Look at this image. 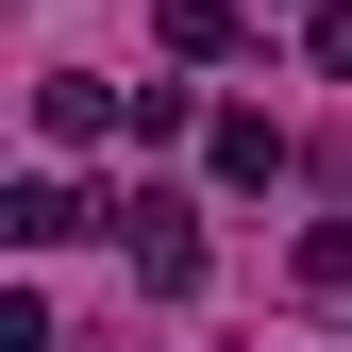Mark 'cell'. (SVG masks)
<instances>
[{"instance_id": "obj_2", "label": "cell", "mask_w": 352, "mask_h": 352, "mask_svg": "<svg viewBox=\"0 0 352 352\" xmlns=\"http://www.w3.org/2000/svg\"><path fill=\"white\" fill-rule=\"evenodd\" d=\"M218 185H285V118H252V101L218 118Z\"/></svg>"}, {"instance_id": "obj_3", "label": "cell", "mask_w": 352, "mask_h": 352, "mask_svg": "<svg viewBox=\"0 0 352 352\" xmlns=\"http://www.w3.org/2000/svg\"><path fill=\"white\" fill-rule=\"evenodd\" d=\"M34 135H51V151H84V135H118V101L67 67V84H34Z\"/></svg>"}, {"instance_id": "obj_4", "label": "cell", "mask_w": 352, "mask_h": 352, "mask_svg": "<svg viewBox=\"0 0 352 352\" xmlns=\"http://www.w3.org/2000/svg\"><path fill=\"white\" fill-rule=\"evenodd\" d=\"M0 235H17V252H67V235H84V201L51 185V168H34V185H17V201H0Z\"/></svg>"}, {"instance_id": "obj_5", "label": "cell", "mask_w": 352, "mask_h": 352, "mask_svg": "<svg viewBox=\"0 0 352 352\" xmlns=\"http://www.w3.org/2000/svg\"><path fill=\"white\" fill-rule=\"evenodd\" d=\"M168 51H185V67H218V51H235V0H168Z\"/></svg>"}, {"instance_id": "obj_1", "label": "cell", "mask_w": 352, "mask_h": 352, "mask_svg": "<svg viewBox=\"0 0 352 352\" xmlns=\"http://www.w3.org/2000/svg\"><path fill=\"white\" fill-rule=\"evenodd\" d=\"M118 235H135V285H151V302H185V285H201V218L168 201V185H118Z\"/></svg>"}]
</instances>
